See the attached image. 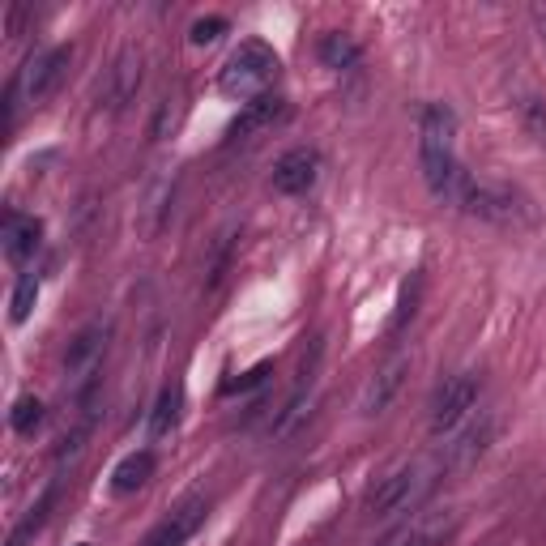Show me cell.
I'll return each mask as SVG.
<instances>
[{"label":"cell","mask_w":546,"mask_h":546,"mask_svg":"<svg viewBox=\"0 0 546 546\" xmlns=\"http://www.w3.org/2000/svg\"><path fill=\"white\" fill-rule=\"evenodd\" d=\"M419 163H423V184L440 205L457 201L461 188V163H457V116L444 103H431L419 124Z\"/></svg>","instance_id":"6da1fadb"},{"label":"cell","mask_w":546,"mask_h":546,"mask_svg":"<svg viewBox=\"0 0 546 546\" xmlns=\"http://www.w3.org/2000/svg\"><path fill=\"white\" fill-rule=\"evenodd\" d=\"M278 56H273V47L261 43V39H248L239 43L231 60L222 64V77L218 86L227 99H239V103H252V99H265V94L273 90V82H278Z\"/></svg>","instance_id":"7a4b0ae2"},{"label":"cell","mask_w":546,"mask_h":546,"mask_svg":"<svg viewBox=\"0 0 546 546\" xmlns=\"http://www.w3.org/2000/svg\"><path fill=\"white\" fill-rule=\"evenodd\" d=\"M440 478H444V465H440V461L401 465V470H393V474L372 491V500H367V512H372L376 521H384V517H401V512H414L431 491H436Z\"/></svg>","instance_id":"3957f363"},{"label":"cell","mask_w":546,"mask_h":546,"mask_svg":"<svg viewBox=\"0 0 546 546\" xmlns=\"http://www.w3.org/2000/svg\"><path fill=\"white\" fill-rule=\"evenodd\" d=\"M478 393H483V380H478V372H457L448 376L436 397H431V436H444V431H453L465 414L474 410Z\"/></svg>","instance_id":"277c9868"},{"label":"cell","mask_w":546,"mask_h":546,"mask_svg":"<svg viewBox=\"0 0 546 546\" xmlns=\"http://www.w3.org/2000/svg\"><path fill=\"white\" fill-rule=\"evenodd\" d=\"M69 60H73V47H47V52L30 56V60H26V69H22L18 94H22V99H26L30 107L47 103V99L56 94V86L64 82V73H69Z\"/></svg>","instance_id":"5b68a950"},{"label":"cell","mask_w":546,"mask_h":546,"mask_svg":"<svg viewBox=\"0 0 546 546\" xmlns=\"http://www.w3.org/2000/svg\"><path fill=\"white\" fill-rule=\"evenodd\" d=\"M205 517H210V500H205V495H188L184 504H175L167 517L150 529L146 546H184L205 525Z\"/></svg>","instance_id":"8992f818"},{"label":"cell","mask_w":546,"mask_h":546,"mask_svg":"<svg viewBox=\"0 0 546 546\" xmlns=\"http://www.w3.org/2000/svg\"><path fill=\"white\" fill-rule=\"evenodd\" d=\"M406 376H410V355H393L389 363H384L380 372L363 384V393H359V414H363V419H380V414L393 406V397L401 393Z\"/></svg>","instance_id":"52a82bcc"},{"label":"cell","mask_w":546,"mask_h":546,"mask_svg":"<svg viewBox=\"0 0 546 546\" xmlns=\"http://www.w3.org/2000/svg\"><path fill=\"white\" fill-rule=\"evenodd\" d=\"M495 427H500V419H495V414H483V419L465 427L453 444H444V457H440L444 474H461V470H470V465H478V457H483L495 440Z\"/></svg>","instance_id":"ba28073f"},{"label":"cell","mask_w":546,"mask_h":546,"mask_svg":"<svg viewBox=\"0 0 546 546\" xmlns=\"http://www.w3.org/2000/svg\"><path fill=\"white\" fill-rule=\"evenodd\" d=\"M273 192H282V197H303V192H312L316 180H320V154L316 150H286L278 163H273Z\"/></svg>","instance_id":"9c48e42d"},{"label":"cell","mask_w":546,"mask_h":546,"mask_svg":"<svg viewBox=\"0 0 546 546\" xmlns=\"http://www.w3.org/2000/svg\"><path fill=\"white\" fill-rule=\"evenodd\" d=\"M286 116H291V103L282 99V94H265V99H252L244 103V111L231 120L227 128V141H248L256 133H269V128H278Z\"/></svg>","instance_id":"30bf717a"},{"label":"cell","mask_w":546,"mask_h":546,"mask_svg":"<svg viewBox=\"0 0 546 546\" xmlns=\"http://www.w3.org/2000/svg\"><path fill=\"white\" fill-rule=\"evenodd\" d=\"M107 337H111V325H103V320H94V325H86V329L69 342V350H64V372H69V376L99 372L103 350H107Z\"/></svg>","instance_id":"8fae6325"},{"label":"cell","mask_w":546,"mask_h":546,"mask_svg":"<svg viewBox=\"0 0 546 546\" xmlns=\"http://www.w3.org/2000/svg\"><path fill=\"white\" fill-rule=\"evenodd\" d=\"M320 342H312V355H303V367H299V380H295V393L286 397V406H282V414H278V436H291V427L303 419V406H308V397H312V389H316V367H320Z\"/></svg>","instance_id":"7c38bea8"},{"label":"cell","mask_w":546,"mask_h":546,"mask_svg":"<svg viewBox=\"0 0 546 546\" xmlns=\"http://www.w3.org/2000/svg\"><path fill=\"white\" fill-rule=\"evenodd\" d=\"M150 474H154V453H128L116 470H111V491L116 495H133V491H141L150 483Z\"/></svg>","instance_id":"4fadbf2b"},{"label":"cell","mask_w":546,"mask_h":546,"mask_svg":"<svg viewBox=\"0 0 546 546\" xmlns=\"http://www.w3.org/2000/svg\"><path fill=\"white\" fill-rule=\"evenodd\" d=\"M39 235H43V227L35 218H9V231H5V256L13 265H26L30 256H35V248H39Z\"/></svg>","instance_id":"5bb4252c"},{"label":"cell","mask_w":546,"mask_h":546,"mask_svg":"<svg viewBox=\"0 0 546 546\" xmlns=\"http://www.w3.org/2000/svg\"><path fill=\"white\" fill-rule=\"evenodd\" d=\"M180 406H184V389H180V384H167V389L158 393L154 410H150V440L171 436L175 423H180Z\"/></svg>","instance_id":"9a60e30c"},{"label":"cell","mask_w":546,"mask_h":546,"mask_svg":"<svg viewBox=\"0 0 546 546\" xmlns=\"http://www.w3.org/2000/svg\"><path fill=\"white\" fill-rule=\"evenodd\" d=\"M512 103H517V116L529 128V137H534L538 146L546 150V99H542L534 86H521L517 94H512Z\"/></svg>","instance_id":"2e32d148"},{"label":"cell","mask_w":546,"mask_h":546,"mask_svg":"<svg viewBox=\"0 0 546 546\" xmlns=\"http://www.w3.org/2000/svg\"><path fill=\"white\" fill-rule=\"evenodd\" d=\"M141 82V56L137 52H124L116 60V69H111V90H107V103L120 107L128 94H133V86Z\"/></svg>","instance_id":"e0dca14e"},{"label":"cell","mask_w":546,"mask_h":546,"mask_svg":"<svg viewBox=\"0 0 546 546\" xmlns=\"http://www.w3.org/2000/svg\"><path fill=\"white\" fill-rule=\"evenodd\" d=\"M320 60H325L329 69L346 73V69H355V64H359V43L350 35H325V39H320Z\"/></svg>","instance_id":"ac0fdd59"},{"label":"cell","mask_w":546,"mask_h":546,"mask_svg":"<svg viewBox=\"0 0 546 546\" xmlns=\"http://www.w3.org/2000/svg\"><path fill=\"white\" fill-rule=\"evenodd\" d=\"M52 504H56V487H47V491H43V500H39L35 508H30V517L9 534V546H26L30 538H35L39 529H43V521H47V512H52Z\"/></svg>","instance_id":"d6986e66"},{"label":"cell","mask_w":546,"mask_h":546,"mask_svg":"<svg viewBox=\"0 0 546 546\" xmlns=\"http://www.w3.org/2000/svg\"><path fill=\"white\" fill-rule=\"evenodd\" d=\"M35 299H39V278H35V273H22L18 291H13V303H9V320H13V325H22V320L35 312Z\"/></svg>","instance_id":"ffe728a7"},{"label":"cell","mask_w":546,"mask_h":546,"mask_svg":"<svg viewBox=\"0 0 546 546\" xmlns=\"http://www.w3.org/2000/svg\"><path fill=\"white\" fill-rule=\"evenodd\" d=\"M9 423H13V431H18V436H30V431H35L39 423H43V401L39 397H18L13 401V414H9Z\"/></svg>","instance_id":"44dd1931"},{"label":"cell","mask_w":546,"mask_h":546,"mask_svg":"<svg viewBox=\"0 0 546 546\" xmlns=\"http://www.w3.org/2000/svg\"><path fill=\"white\" fill-rule=\"evenodd\" d=\"M222 35H227V18H197V22H192V30H188V39L197 43V47L214 43V39H222Z\"/></svg>","instance_id":"7402d4cb"},{"label":"cell","mask_w":546,"mask_h":546,"mask_svg":"<svg viewBox=\"0 0 546 546\" xmlns=\"http://www.w3.org/2000/svg\"><path fill=\"white\" fill-rule=\"evenodd\" d=\"M273 372V363H256L252 372H244L239 380H231L227 384V393H248V389H256V384H265V376Z\"/></svg>","instance_id":"603a6c76"},{"label":"cell","mask_w":546,"mask_h":546,"mask_svg":"<svg viewBox=\"0 0 546 546\" xmlns=\"http://www.w3.org/2000/svg\"><path fill=\"white\" fill-rule=\"evenodd\" d=\"M414 299H419V278H410L406 291H401V308H397V316H393V329H401V325H406V320L414 316Z\"/></svg>","instance_id":"cb8c5ba5"},{"label":"cell","mask_w":546,"mask_h":546,"mask_svg":"<svg viewBox=\"0 0 546 546\" xmlns=\"http://www.w3.org/2000/svg\"><path fill=\"white\" fill-rule=\"evenodd\" d=\"M534 26H538V35L546 43V5H534Z\"/></svg>","instance_id":"d4e9b609"},{"label":"cell","mask_w":546,"mask_h":546,"mask_svg":"<svg viewBox=\"0 0 546 546\" xmlns=\"http://www.w3.org/2000/svg\"><path fill=\"white\" fill-rule=\"evenodd\" d=\"M82 546H86V542H82Z\"/></svg>","instance_id":"484cf974"}]
</instances>
